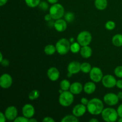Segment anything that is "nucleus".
<instances>
[{
  "mask_svg": "<svg viewBox=\"0 0 122 122\" xmlns=\"http://www.w3.org/2000/svg\"><path fill=\"white\" fill-rule=\"evenodd\" d=\"M67 21L64 19H60L56 20V21L54 23V27L55 29L58 32H63L66 30L67 25Z\"/></svg>",
  "mask_w": 122,
  "mask_h": 122,
  "instance_id": "4468645a",
  "label": "nucleus"
},
{
  "mask_svg": "<svg viewBox=\"0 0 122 122\" xmlns=\"http://www.w3.org/2000/svg\"><path fill=\"white\" fill-rule=\"evenodd\" d=\"M64 20L67 21V23H71L73 21L75 20V14L71 12H67L64 15Z\"/></svg>",
  "mask_w": 122,
  "mask_h": 122,
  "instance_id": "c85d7f7f",
  "label": "nucleus"
},
{
  "mask_svg": "<svg viewBox=\"0 0 122 122\" xmlns=\"http://www.w3.org/2000/svg\"><path fill=\"white\" fill-rule=\"evenodd\" d=\"M25 3L30 8H35L39 5L41 0H25Z\"/></svg>",
  "mask_w": 122,
  "mask_h": 122,
  "instance_id": "bb28decb",
  "label": "nucleus"
},
{
  "mask_svg": "<svg viewBox=\"0 0 122 122\" xmlns=\"http://www.w3.org/2000/svg\"><path fill=\"white\" fill-rule=\"evenodd\" d=\"M6 118L10 121H14L17 117L18 111L15 106H9L5 109L4 112Z\"/></svg>",
  "mask_w": 122,
  "mask_h": 122,
  "instance_id": "9b49d317",
  "label": "nucleus"
},
{
  "mask_svg": "<svg viewBox=\"0 0 122 122\" xmlns=\"http://www.w3.org/2000/svg\"><path fill=\"white\" fill-rule=\"evenodd\" d=\"M13 84L12 77L8 73H4L0 77V86L3 89H8Z\"/></svg>",
  "mask_w": 122,
  "mask_h": 122,
  "instance_id": "9d476101",
  "label": "nucleus"
},
{
  "mask_svg": "<svg viewBox=\"0 0 122 122\" xmlns=\"http://www.w3.org/2000/svg\"><path fill=\"white\" fill-rule=\"evenodd\" d=\"M118 122H122V117H120V119L118 120Z\"/></svg>",
  "mask_w": 122,
  "mask_h": 122,
  "instance_id": "09e8293b",
  "label": "nucleus"
},
{
  "mask_svg": "<svg viewBox=\"0 0 122 122\" xmlns=\"http://www.w3.org/2000/svg\"><path fill=\"white\" fill-rule=\"evenodd\" d=\"M44 19H45V21H50L52 19V17H51V14L49 13V14H46V15L44 17Z\"/></svg>",
  "mask_w": 122,
  "mask_h": 122,
  "instance_id": "58836bf2",
  "label": "nucleus"
},
{
  "mask_svg": "<svg viewBox=\"0 0 122 122\" xmlns=\"http://www.w3.org/2000/svg\"><path fill=\"white\" fill-rule=\"evenodd\" d=\"M81 64L76 61H71L67 66V71L69 73H70L72 75L77 74L81 71Z\"/></svg>",
  "mask_w": 122,
  "mask_h": 122,
  "instance_id": "dca6fc26",
  "label": "nucleus"
},
{
  "mask_svg": "<svg viewBox=\"0 0 122 122\" xmlns=\"http://www.w3.org/2000/svg\"><path fill=\"white\" fill-rule=\"evenodd\" d=\"M73 101L74 94H73L70 91H63L60 94L58 102L63 107H69L72 104Z\"/></svg>",
  "mask_w": 122,
  "mask_h": 122,
  "instance_id": "20e7f679",
  "label": "nucleus"
},
{
  "mask_svg": "<svg viewBox=\"0 0 122 122\" xmlns=\"http://www.w3.org/2000/svg\"><path fill=\"white\" fill-rule=\"evenodd\" d=\"M83 90V86L82 83L79 82H73L71 84L69 91L74 95H79Z\"/></svg>",
  "mask_w": 122,
  "mask_h": 122,
  "instance_id": "f3484780",
  "label": "nucleus"
},
{
  "mask_svg": "<svg viewBox=\"0 0 122 122\" xmlns=\"http://www.w3.org/2000/svg\"><path fill=\"white\" fill-rule=\"evenodd\" d=\"M47 1V2H48V3L51 4H56L58 2V0H46Z\"/></svg>",
  "mask_w": 122,
  "mask_h": 122,
  "instance_id": "79ce46f5",
  "label": "nucleus"
},
{
  "mask_svg": "<svg viewBox=\"0 0 122 122\" xmlns=\"http://www.w3.org/2000/svg\"><path fill=\"white\" fill-rule=\"evenodd\" d=\"M70 86H71V83H70V82H69L67 79L62 80L60 82V89H61V90H63V91H69Z\"/></svg>",
  "mask_w": 122,
  "mask_h": 122,
  "instance_id": "5701e85b",
  "label": "nucleus"
},
{
  "mask_svg": "<svg viewBox=\"0 0 122 122\" xmlns=\"http://www.w3.org/2000/svg\"><path fill=\"white\" fill-rule=\"evenodd\" d=\"M60 71L57 68L55 67H50L47 71V76L50 81L56 82L60 77Z\"/></svg>",
  "mask_w": 122,
  "mask_h": 122,
  "instance_id": "2eb2a0df",
  "label": "nucleus"
},
{
  "mask_svg": "<svg viewBox=\"0 0 122 122\" xmlns=\"http://www.w3.org/2000/svg\"><path fill=\"white\" fill-rule=\"evenodd\" d=\"M69 41H70V42H71V43L74 42V41H75V39H74L73 38H70V40H69Z\"/></svg>",
  "mask_w": 122,
  "mask_h": 122,
  "instance_id": "de8ad7c7",
  "label": "nucleus"
},
{
  "mask_svg": "<svg viewBox=\"0 0 122 122\" xmlns=\"http://www.w3.org/2000/svg\"><path fill=\"white\" fill-rule=\"evenodd\" d=\"M89 75L91 80L95 83L101 82L104 76L101 69L98 67H94L92 68L90 72L89 73Z\"/></svg>",
  "mask_w": 122,
  "mask_h": 122,
  "instance_id": "0eeeda50",
  "label": "nucleus"
},
{
  "mask_svg": "<svg viewBox=\"0 0 122 122\" xmlns=\"http://www.w3.org/2000/svg\"><path fill=\"white\" fill-rule=\"evenodd\" d=\"M89 100H88V99L86 98L85 97H83L81 98V103L82 104L85 105V106H86L87 104H88V102H89Z\"/></svg>",
  "mask_w": 122,
  "mask_h": 122,
  "instance_id": "c9c22d12",
  "label": "nucleus"
},
{
  "mask_svg": "<svg viewBox=\"0 0 122 122\" xmlns=\"http://www.w3.org/2000/svg\"><path fill=\"white\" fill-rule=\"evenodd\" d=\"M89 122H98V120H97V119H95V118H92V119H91L89 120Z\"/></svg>",
  "mask_w": 122,
  "mask_h": 122,
  "instance_id": "a18cd8bd",
  "label": "nucleus"
},
{
  "mask_svg": "<svg viewBox=\"0 0 122 122\" xmlns=\"http://www.w3.org/2000/svg\"><path fill=\"white\" fill-rule=\"evenodd\" d=\"M82 46L77 42H74L70 45V51L73 54L78 53L80 52Z\"/></svg>",
  "mask_w": 122,
  "mask_h": 122,
  "instance_id": "393cba45",
  "label": "nucleus"
},
{
  "mask_svg": "<svg viewBox=\"0 0 122 122\" xmlns=\"http://www.w3.org/2000/svg\"><path fill=\"white\" fill-rule=\"evenodd\" d=\"M56 51H57V50H56V45H52V44L46 45L44 48V52L47 56H52L54 54Z\"/></svg>",
  "mask_w": 122,
  "mask_h": 122,
  "instance_id": "4be33fe9",
  "label": "nucleus"
},
{
  "mask_svg": "<svg viewBox=\"0 0 122 122\" xmlns=\"http://www.w3.org/2000/svg\"><path fill=\"white\" fill-rule=\"evenodd\" d=\"M90 1H92V0H90Z\"/></svg>",
  "mask_w": 122,
  "mask_h": 122,
  "instance_id": "8fccbe9b",
  "label": "nucleus"
},
{
  "mask_svg": "<svg viewBox=\"0 0 122 122\" xmlns=\"http://www.w3.org/2000/svg\"><path fill=\"white\" fill-rule=\"evenodd\" d=\"M38 7H39V8H40L41 10L46 11L48 9L49 6L48 4V2H45V1H41Z\"/></svg>",
  "mask_w": 122,
  "mask_h": 122,
  "instance_id": "2f4dec72",
  "label": "nucleus"
},
{
  "mask_svg": "<svg viewBox=\"0 0 122 122\" xmlns=\"http://www.w3.org/2000/svg\"><path fill=\"white\" fill-rule=\"evenodd\" d=\"M114 75L119 78H122V66L116 67L114 70Z\"/></svg>",
  "mask_w": 122,
  "mask_h": 122,
  "instance_id": "7c9ffc66",
  "label": "nucleus"
},
{
  "mask_svg": "<svg viewBox=\"0 0 122 122\" xmlns=\"http://www.w3.org/2000/svg\"><path fill=\"white\" fill-rule=\"evenodd\" d=\"M105 27H106V29L108 30H113L116 27L115 22L112 21V20L107 21L105 24Z\"/></svg>",
  "mask_w": 122,
  "mask_h": 122,
  "instance_id": "c756f323",
  "label": "nucleus"
},
{
  "mask_svg": "<svg viewBox=\"0 0 122 122\" xmlns=\"http://www.w3.org/2000/svg\"><path fill=\"white\" fill-rule=\"evenodd\" d=\"M7 2H8V0H0V6L2 7V6L4 5L7 4Z\"/></svg>",
  "mask_w": 122,
  "mask_h": 122,
  "instance_id": "a19ab883",
  "label": "nucleus"
},
{
  "mask_svg": "<svg viewBox=\"0 0 122 122\" xmlns=\"http://www.w3.org/2000/svg\"><path fill=\"white\" fill-rule=\"evenodd\" d=\"M79 52L83 58H88L91 57L92 50L89 45H87V46H82Z\"/></svg>",
  "mask_w": 122,
  "mask_h": 122,
  "instance_id": "6ab92c4d",
  "label": "nucleus"
},
{
  "mask_svg": "<svg viewBox=\"0 0 122 122\" xmlns=\"http://www.w3.org/2000/svg\"><path fill=\"white\" fill-rule=\"evenodd\" d=\"M101 114L102 119L107 122H114L117 120L119 117L116 110L111 107L104 108Z\"/></svg>",
  "mask_w": 122,
  "mask_h": 122,
  "instance_id": "7ed1b4c3",
  "label": "nucleus"
},
{
  "mask_svg": "<svg viewBox=\"0 0 122 122\" xmlns=\"http://www.w3.org/2000/svg\"><path fill=\"white\" fill-rule=\"evenodd\" d=\"M117 96L119 97V100H122V91H120L117 93Z\"/></svg>",
  "mask_w": 122,
  "mask_h": 122,
  "instance_id": "37998d69",
  "label": "nucleus"
},
{
  "mask_svg": "<svg viewBox=\"0 0 122 122\" xmlns=\"http://www.w3.org/2000/svg\"><path fill=\"white\" fill-rule=\"evenodd\" d=\"M92 39V35L87 30H83L80 32L77 36V42L82 46H87L91 44Z\"/></svg>",
  "mask_w": 122,
  "mask_h": 122,
  "instance_id": "423d86ee",
  "label": "nucleus"
},
{
  "mask_svg": "<svg viewBox=\"0 0 122 122\" xmlns=\"http://www.w3.org/2000/svg\"><path fill=\"white\" fill-rule=\"evenodd\" d=\"M49 13L51 14L53 20L61 19L65 14L64 7L59 3L52 4L49 8Z\"/></svg>",
  "mask_w": 122,
  "mask_h": 122,
  "instance_id": "f03ea898",
  "label": "nucleus"
},
{
  "mask_svg": "<svg viewBox=\"0 0 122 122\" xmlns=\"http://www.w3.org/2000/svg\"><path fill=\"white\" fill-rule=\"evenodd\" d=\"M92 66L90 63L88 62H84L81 65V71L83 73H89L92 69Z\"/></svg>",
  "mask_w": 122,
  "mask_h": 122,
  "instance_id": "b1692460",
  "label": "nucleus"
},
{
  "mask_svg": "<svg viewBox=\"0 0 122 122\" xmlns=\"http://www.w3.org/2000/svg\"><path fill=\"white\" fill-rule=\"evenodd\" d=\"M39 95H40V92H39V91L37 90V89H34V90H32L29 94L28 97L30 100L33 101V100H35L36 99H38L39 98Z\"/></svg>",
  "mask_w": 122,
  "mask_h": 122,
  "instance_id": "cd10ccee",
  "label": "nucleus"
},
{
  "mask_svg": "<svg viewBox=\"0 0 122 122\" xmlns=\"http://www.w3.org/2000/svg\"><path fill=\"white\" fill-rule=\"evenodd\" d=\"M0 63H1V65L3 67H7L10 64V61L6 59V58H4Z\"/></svg>",
  "mask_w": 122,
  "mask_h": 122,
  "instance_id": "72a5a7b5",
  "label": "nucleus"
},
{
  "mask_svg": "<svg viewBox=\"0 0 122 122\" xmlns=\"http://www.w3.org/2000/svg\"><path fill=\"white\" fill-rule=\"evenodd\" d=\"M42 122H55V120L51 117H45L42 120Z\"/></svg>",
  "mask_w": 122,
  "mask_h": 122,
  "instance_id": "4c0bfd02",
  "label": "nucleus"
},
{
  "mask_svg": "<svg viewBox=\"0 0 122 122\" xmlns=\"http://www.w3.org/2000/svg\"><path fill=\"white\" fill-rule=\"evenodd\" d=\"M3 59V55H2V52H0V62H1Z\"/></svg>",
  "mask_w": 122,
  "mask_h": 122,
  "instance_id": "49530a36",
  "label": "nucleus"
},
{
  "mask_svg": "<svg viewBox=\"0 0 122 122\" xmlns=\"http://www.w3.org/2000/svg\"><path fill=\"white\" fill-rule=\"evenodd\" d=\"M87 111L94 116L101 114L104 110V103L100 99L94 98L89 100L86 106Z\"/></svg>",
  "mask_w": 122,
  "mask_h": 122,
  "instance_id": "f257e3e1",
  "label": "nucleus"
},
{
  "mask_svg": "<svg viewBox=\"0 0 122 122\" xmlns=\"http://www.w3.org/2000/svg\"><path fill=\"white\" fill-rule=\"evenodd\" d=\"M96 85L93 81L92 82H88L83 86V91L86 94L90 95L93 94L96 90Z\"/></svg>",
  "mask_w": 122,
  "mask_h": 122,
  "instance_id": "a211bd4d",
  "label": "nucleus"
},
{
  "mask_svg": "<svg viewBox=\"0 0 122 122\" xmlns=\"http://www.w3.org/2000/svg\"><path fill=\"white\" fill-rule=\"evenodd\" d=\"M29 122H36L37 120L35 119H33V117H32V118H30V119H29Z\"/></svg>",
  "mask_w": 122,
  "mask_h": 122,
  "instance_id": "c03bdc74",
  "label": "nucleus"
},
{
  "mask_svg": "<svg viewBox=\"0 0 122 122\" xmlns=\"http://www.w3.org/2000/svg\"><path fill=\"white\" fill-rule=\"evenodd\" d=\"M94 5L97 9L99 10H104L107 7L108 1L107 0H95Z\"/></svg>",
  "mask_w": 122,
  "mask_h": 122,
  "instance_id": "aec40b11",
  "label": "nucleus"
},
{
  "mask_svg": "<svg viewBox=\"0 0 122 122\" xmlns=\"http://www.w3.org/2000/svg\"><path fill=\"white\" fill-rule=\"evenodd\" d=\"M14 122H29V119L24 116H17L14 120Z\"/></svg>",
  "mask_w": 122,
  "mask_h": 122,
  "instance_id": "473e14b6",
  "label": "nucleus"
},
{
  "mask_svg": "<svg viewBox=\"0 0 122 122\" xmlns=\"http://www.w3.org/2000/svg\"><path fill=\"white\" fill-rule=\"evenodd\" d=\"M116 86L119 89H122V79H119L117 81Z\"/></svg>",
  "mask_w": 122,
  "mask_h": 122,
  "instance_id": "ea45409f",
  "label": "nucleus"
},
{
  "mask_svg": "<svg viewBox=\"0 0 122 122\" xmlns=\"http://www.w3.org/2000/svg\"><path fill=\"white\" fill-rule=\"evenodd\" d=\"M21 112H22L23 116L28 119H30V118L33 117V116L35 115V110L32 104H26L22 107Z\"/></svg>",
  "mask_w": 122,
  "mask_h": 122,
  "instance_id": "f8f14e48",
  "label": "nucleus"
},
{
  "mask_svg": "<svg viewBox=\"0 0 122 122\" xmlns=\"http://www.w3.org/2000/svg\"><path fill=\"white\" fill-rule=\"evenodd\" d=\"M7 118H6L5 115L4 113H3L2 112H0V122H5L7 120Z\"/></svg>",
  "mask_w": 122,
  "mask_h": 122,
  "instance_id": "f704fd0d",
  "label": "nucleus"
},
{
  "mask_svg": "<svg viewBox=\"0 0 122 122\" xmlns=\"http://www.w3.org/2000/svg\"><path fill=\"white\" fill-rule=\"evenodd\" d=\"M87 111L86 106L82 104H79L76 105L75 107L73 108L72 113L73 115L76 116L77 117L82 116L85 114Z\"/></svg>",
  "mask_w": 122,
  "mask_h": 122,
  "instance_id": "ddd939ff",
  "label": "nucleus"
},
{
  "mask_svg": "<svg viewBox=\"0 0 122 122\" xmlns=\"http://www.w3.org/2000/svg\"><path fill=\"white\" fill-rule=\"evenodd\" d=\"M101 82L104 87L107 88H112L116 86L117 80L113 75H106L103 76Z\"/></svg>",
  "mask_w": 122,
  "mask_h": 122,
  "instance_id": "1a4fd4ad",
  "label": "nucleus"
},
{
  "mask_svg": "<svg viewBox=\"0 0 122 122\" xmlns=\"http://www.w3.org/2000/svg\"><path fill=\"white\" fill-rule=\"evenodd\" d=\"M117 112L118 115H119V117H122V104H121L118 107L117 109Z\"/></svg>",
  "mask_w": 122,
  "mask_h": 122,
  "instance_id": "e433bc0d",
  "label": "nucleus"
},
{
  "mask_svg": "<svg viewBox=\"0 0 122 122\" xmlns=\"http://www.w3.org/2000/svg\"><path fill=\"white\" fill-rule=\"evenodd\" d=\"M112 44L117 47L122 46V35L116 34L112 38Z\"/></svg>",
  "mask_w": 122,
  "mask_h": 122,
  "instance_id": "412c9836",
  "label": "nucleus"
},
{
  "mask_svg": "<svg viewBox=\"0 0 122 122\" xmlns=\"http://www.w3.org/2000/svg\"><path fill=\"white\" fill-rule=\"evenodd\" d=\"M70 41L66 38L59 39L56 44L57 52L61 56L67 54L70 51Z\"/></svg>",
  "mask_w": 122,
  "mask_h": 122,
  "instance_id": "39448f33",
  "label": "nucleus"
},
{
  "mask_svg": "<svg viewBox=\"0 0 122 122\" xmlns=\"http://www.w3.org/2000/svg\"><path fill=\"white\" fill-rule=\"evenodd\" d=\"M103 100L104 102L108 106H113L117 104L119 101V98L117 94L110 92L107 93L104 96Z\"/></svg>",
  "mask_w": 122,
  "mask_h": 122,
  "instance_id": "6e6552de",
  "label": "nucleus"
},
{
  "mask_svg": "<svg viewBox=\"0 0 122 122\" xmlns=\"http://www.w3.org/2000/svg\"><path fill=\"white\" fill-rule=\"evenodd\" d=\"M61 122H78L79 119L76 116L73 114H69L64 116L63 119L61 120Z\"/></svg>",
  "mask_w": 122,
  "mask_h": 122,
  "instance_id": "a878e982",
  "label": "nucleus"
}]
</instances>
